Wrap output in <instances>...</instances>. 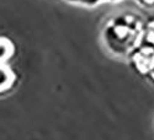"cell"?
<instances>
[{"label": "cell", "instance_id": "obj_1", "mask_svg": "<svg viewBox=\"0 0 154 140\" xmlns=\"http://www.w3.org/2000/svg\"><path fill=\"white\" fill-rule=\"evenodd\" d=\"M146 33L142 20L133 12H121L112 16L102 30V42L115 57H132L140 47Z\"/></svg>", "mask_w": 154, "mask_h": 140}, {"label": "cell", "instance_id": "obj_4", "mask_svg": "<svg viewBox=\"0 0 154 140\" xmlns=\"http://www.w3.org/2000/svg\"><path fill=\"white\" fill-rule=\"evenodd\" d=\"M142 44L154 48V21H152V22H149L147 25Z\"/></svg>", "mask_w": 154, "mask_h": 140}, {"label": "cell", "instance_id": "obj_7", "mask_svg": "<svg viewBox=\"0 0 154 140\" xmlns=\"http://www.w3.org/2000/svg\"><path fill=\"white\" fill-rule=\"evenodd\" d=\"M150 78L154 80V64H153V67H152V69H150V71H149V74H148Z\"/></svg>", "mask_w": 154, "mask_h": 140}, {"label": "cell", "instance_id": "obj_6", "mask_svg": "<svg viewBox=\"0 0 154 140\" xmlns=\"http://www.w3.org/2000/svg\"><path fill=\"white\" fill-rule=\"evenodd\" d=\"M137 1L143 6H148V7L154 6V0H137Z\"/></svg>", "mask_w": 154, "mask_h": 140}, {"label": "cell", "instance_id": "obj_3", "mask_svg": "<svg viewBox=\"0 0 154 140\" xmlns=\"http://www.w3.org/2000/svg\"><path fill=\"white\" fill-rule=\"evenodd\" d=\"M16 53V46L9 37L0 36V64H8Z\"/></svg>", "mask_w": 154, "mask_h": 140}, {"label": "cell", "instance_id": "obj_5", "mask_svg": "<svg viewBox=\"0 0 154 140\" xmlns=\"http://www.w3.org/2000/svg\"><path fill=\"white\" fill-rule=\"evenodd\" d=\"M67 1L74 3V4L85 5V6H94V5L100 4L102 1H116V0H67Z\"/></svg>", "mask_w": 154, "mask_h": 140}, {"label": "cell", "instance_id": "obj_2", "mask_svg": "<svg viewBox=\"0 0 154 140\" xmlns=\"http://www.w3.org/2000/svg\"><path fill=\"white\" fill-rule=\"evenodd\" d=\"M19 81L16 71L8 64H0V96L10 94Z\"/></svg>", "mask_w": 154, "mask_h": 140}]
</instances>
